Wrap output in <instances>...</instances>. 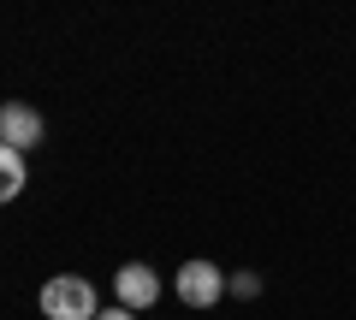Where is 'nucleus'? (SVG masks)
<instances>
[{
  "mask_svg": "<svg viewBox=\"0 0 356 320\" xmlns=\"http://www.w3.org/2000/svg\"><path fill=\"white\" fill-rule=\"evenodd\" d=\"M42 314L48 320H95L102 303H95V285L77 279V273H60V279L42 285Z\"/></svg>",
  "mask_w": 356,
  "mask_h": 320,
  "instance_id": "nucleus-1",
  "label": "nucleus"
},
{
  "mask_svg": "<svg viewBox=\"0 0 356 320\" xmlns=\"http://www.w3.org/2000/svg\"><path fill=\"white\" fill-rule=\"evenodd\" d=\"M172 291H178V303L184 308H214L220 296H226V267H214V261H184L178 267V279H172Z\"/></svg>",
  "mask_w": 356,
  "mask_h": 320,
  "instance_id": "nucleus-2",
  "label": "nucleus"
},
{
  "mask_svg": "<svg viewBox=\"0 0 356 320\" xmlns=\"http://www.w3.org/2000/svg\"><path fill=\"white\" fill-rule=\"evenodd\" d=\"M113 303L131 308V314L154 308V303H161V273H154L149 261H125V267L113 273Z\"/></svg>",
  "mask_w": 356,
  "mask_h": 320,
  "instance_id": "nucleus-3",
  "label": "nucleus"
},
{
  "mask_svg": "<svg viewBox=\"0 0 356 320\" xmlns=\"http://www.w3.org/2000/svg\"><path fill=\"white\" fill-rule=\"evenodd\" d=\"M42 130H48V125H42V113L30 101H6V107H0V142H6V149H18V154L36 149Z\"/></svg>",
  "mask_w": 356,
  "mask_h": 320,
  "instance_id": "nucleus-4",
  "label": "nucleus"
},
{
  "mask_svg": "<svg viewBox=\"0 0 356 320\" xmlns=\"http://www.w3.org/2000/svg\"><path fill=\"white\" fill-rule=\"evenodd\" d=\"M24 184H30V172H24V154L0 142V202H13V196H24Z\"/></svg>",
  "mask_w": 356,
  "mask_h": 320,
  "instance_id": "nucleus-5",
  "label": "nucleus"
},
{
  "mask_svg": "<svg viewBox=\"0 0 356 320\" xmlns=\"http://www.w3.org/2000/svg\"><path fill=\"white\" fill-rule=\"evenodd\" d=\"M226 291L238 296V303H255V296H261V273H232Z\"/></svg>",
  "mask_w": 356,
  "mask_h": 320,
  "instance_id": "nucleus-6",
  "label": "nucleus"
},
{
  "mask_svg": "<svg viewBox=\"0 0 356 320\" xmlns=\"http://www.w3.org/2000/svg\"><path fill=\"white\" fill-rule=\"evenodd\" d=\"M95 320H137V314H131V308H119V303H113V308H102V314H95Z\"/></svg>",
  "mask_w": 356,
  "mask_h": 320,
  "instance_id": "nucleus-7",
  "label": "nucleus"
}]
</instances>
